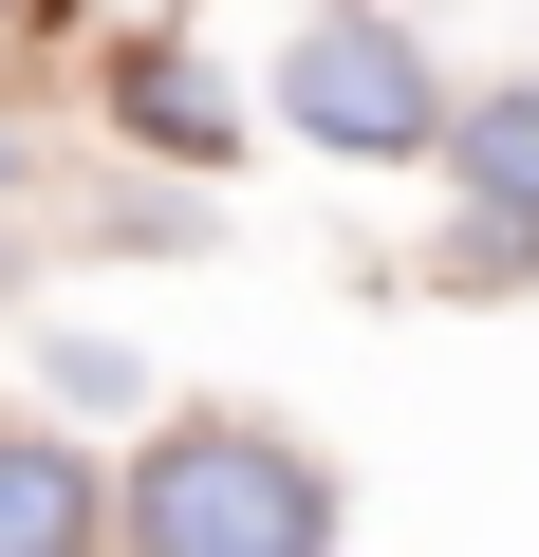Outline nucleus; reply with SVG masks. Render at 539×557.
<instances>
[{
	"label": "nucleus",
	"mask_w": 539,
	"mask_h": 557,
	"mask_svg": "<svg viewBox=\"0 0 539 557\" xmlns=\"http://www.w3.org/2000/svg\"><path fill=\"white\" fill-rule=\"evenodd\" d=\"M446 168H465L483 205H520V223H539V75H520V94H483V112L446 131Z\"/></svg>",
	"instance_id": "obj_5"
},
{
	"label": "nucleus",
	"mask_w": 539,
	"mask_h": 557,
	"mask_svg": "<svg viewBox=\"0 0 539 557\" xmlns=\"http://www.w3.org/2000/svg\"><path fill=\"white\" fill-rule=\"evenodd\" d=\"M112 112H131V131H149V149H186V168H205V149H242V131H223V94H205V57H186V38H149V57H131V75H112Z\"/></svg>",
	"instance_id": "obj_4"
},
{
	"label": "nucleus",
	"mask_w": 539,
	"mask_h": 557,
	"mask_svg": "<svg viewBox=\"0 0 539 557\" xmlns=\"http://www.w3.org/2000/svg\"><path fill=\"white\" fill-rule=\"evenodd\" d=\"M280 131H317V149H354V168H409V149H446V112H428V57L372 20V0H335V20H298V38H280Z\"/></svg>",
	"instance_id": "obj_2"
},
{
	"label": "nucleus",
	"mask_w": 539,
	"mask_h": 557,
	"mask_svg": "<svg viewBox=\"0 0 539 557\" xmlns=\"http://www.w3.org/2000/svg\"><path fill=\"white\" fill-rule=\"evenodd\" d=\"M0 557H94V465L0 428Z\"/></svg>",
	"instance_id": "obj_3"
},
{
	"label": "nucleus",
	"mask_w": 539,
	"mask_h": 557,
	"mask_svg": "<svg viewBox=\"0 0 539 557\" xmlns=\"http://www.w3.org/2000/svg\"><path fill=\"white\" fill-rule=\"evenodd\" d=\"M317 539H335V483L280 428H168L131 465V557H317Z\"/></svg>",
	"instance_id": "obj_1"
}]
</instances>
